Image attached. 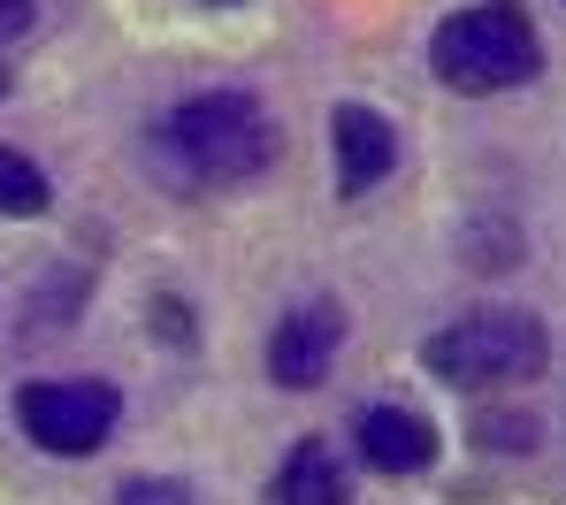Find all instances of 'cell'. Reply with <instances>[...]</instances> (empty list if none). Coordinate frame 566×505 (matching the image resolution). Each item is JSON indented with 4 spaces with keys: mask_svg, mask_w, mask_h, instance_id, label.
Wrapping results in <instances>:
<instances>
[{
    "mask_svg": "<svg viewBox=\"0 0 566 505\" xmlns=\"http://www.w3.org/2000/svg\"><path fill=\"white\" fill-rule=\"evenodd\" d=\"M269 505H353V475L322 436H298L269 475Z\"/></svg>",
    "mask_w": 566,
    "mask_h": 505,
    "instance_id": "cell-8",
    "label": "cell"
},
{
    "mask_svg": "<svg viewBox=\"0 0 566 505\" xmlns=\"http://www.w3.org/2000/svg\"><path fill=\"white\" fill-rule=\"evenodd\" d=\"M390 169H398V130H390V115L368 107V101H345L337 107V192H345V200H368Z\"/></svg>",
    "mask_w": 566,
    "mask_h": 505,
    "instance_id": "cell-6",
    "label": "cell"
},
{
    "mask_svg": "<svg viewBox=\"0 0 566 505\" xmlns=\"http://www.w3.org/2000/svg\"><path fill=\"white\" fill-rule=\"evenodd\" d=\"M31 23V0H0V39H15Z\"/></svg>",
    "mask_w": 566,
    "mask_h": 505,
    "instance_id": "cell-11",
    "label": "cell"
},
{
    "mask_svg": "<svg viewBox=\"0 0 566 505\" xmlns=\"http://www.w3.org/2000/svg\"><path fill=\"white\" fill-rule=\"evenodd\" d=\"M429 70L452 93H513V85H528L544 70V39H536L521 0H474V8H452L437 23Z\"/></svg>",
    "mask_w": 566,
    "mask_h": 505,
    "instance_id": "cell-2",
    "label": "cell"
},
{
    "mask_svg": "<svg viewBox=\"0 0 566 505\" xmlns=\"http://www.w3.org/2000/svg\"><path fill=\"white\" fill-rule=\"evenodd\" d=\"M337 345H345V306L329 299V292H314V299H298L276 322V337H269V376H276L283 391H314V383L329 376Z\"/></svg>",
    "mask_w": 566,
    "mask_h": 505,
    "instance_id": "cell-5",
    "label": "cell"
},
{
    "mask_svg": "<svg viewBox=\"0 0 566 505\" xmlns=\"http://www.w3.org/2000/svg\"><path fill=\"white\" fill-rule=\"evenodd\" d=\"M115 413H123V391L115 383H93V376H62V383H23L15 391V421L39 452H62V460H85L115 436Z\"/></svg>",
    "mask_w": 566,
    "mask_h": 505,
    "instance_id": "cell-4",
    "label": "cell"
},
{
    "mask_svg": "<svg viewBox=\"0 0 566 505\" xmlns=\"http://www.w3.org/2000/svg\"><path fill=\"white\" fill-rule=\"evenodd\" d=\"M46 207H54V185H46V169H39L31 154L0 146V214H46Z\"/></svg>",
    "mask_w": 566,
    "mask_h": 505,
    "instance_id": "cell-9",
    "label": "cell"
},
{
    "mask_svg": "<svg viewBox=\"0 0 566 505\" xmlns=\"http://www.w3.org/2000/svg\"><path fill=\"white\" fill-rule=\"evenodd\" d=\"M353 444H360V460L376 475H421L437 460V429L421 413H406V406H360L353 413Z\"/></svg>",
    "mask_w": 566,
    "mask_h": 505,
    "instance_id": "cell-7",
    "label": "cell"
},
{
    "mask_svg": "<svg viewBox=\"0 0 566 505\" xmlns=\"http://www.w3.org/2000/svg\"><path fill=\"white\" fill-rule=\"evenodd\" d=\"M0 85H8V77H0Z\"/></svg>",
    "mask_w": 566,
    "mask_h": 505,
    "instance_id": "cell-13",
    "label": "cell"
},
{
    "mask_svg": "<svg viewBox=\"0 0 566 505\" xmlns=\"http://www.w3.org/2000/svg\"><path fill=\"white\" fill-rule=\"evenodd\" d=\"M154 161H161L169 185L222 192V185H245L276 161V123L253 93H191L185 107L161 115Z\"/></svg>",
    "mask_w": 566,
    "mask_h": 505,
    "instance_id": "cell-1",
    "label": "cell"
},
{
    "mask_svg": "<svg viewBox=\"0 0 566 505\" xmlns=\"http://www.w3.org/2000/svg\"><path fill=\"white\" fill-rule=\"evenodd\" d=\"M552 360V337L536 314L521 306H482L444 322L437 337H421V368L444 376L452 391H482V383H528L536 368Z\"/></svg>",
    "mask_w": 566,
    "mask_h": 505,
    "instance_id": "cell-3",
    "label": "cell"
},
{
    "mask_svg": "<svg viewBox=\"0 0 566 505\" xmlns=\"http://www.w3.org/2000/svg\"><path fill=\"white\" fill-rule=\"evenodd\" d=\"M214 8H230V0H214Z\"/></svg>",
    "mask_w": 566,
    "mask_h": 505,
    "instance_id": "cell-12",
    "label": "cell"
},
{
    "mask_svg": "<svg viewBox=\"0 0 566 505\" xmlns=\"http://www.w3.org/2000/svg\"><path fill=\"white\" fill-rule=\"evenodd\" d=\"M115 505H191V491L169 483V475H130V483L115 491Z\"/></svg>",
    "mask_w": 566,
    "mask_h": 505,
    "instance_id": "cell-10",
    "label": "cell"
}]
</instances>
